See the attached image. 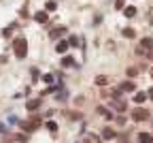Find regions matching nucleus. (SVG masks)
Masks as SVG:
<instances>
[{
    "mask_svg": "<svg viewBox=\"0 0 153 143\" xmlns=\"http://www.w3.org/2000/svg\"><path fill=\"white\" fill-rule=\"evenodd\" d=\"M13 49H15V56H17V58H26V53H28V41H26L24 36L15 38Z\"/></svg>",
    "mask_w": 153,
    "mask_h": 143,
    "instance_id": "obj_1",
    "label": "nucleus"
},
{
    "mask_svg": "<svg viewBox=\"0 0 153 143\" xmlns=\"http://www.w3.org/2000/svg\"><path fill=\"white\" fill-rule=\"evenodd\" d=\"M132 117L136 120V122H143V120L149 117V111H147V109H134V111H132Z\"/></svg>",
    "mask_w": 153,
    "mask_h": 143,
    "instance_id": "obj_2",
    "label": "nucleus"
},
{
    "mask_svg": "<svg viewBox=\"0 0 153 143\" xmlns=\"http://www.w3.org/2000/svg\"><path fill=\"white\" fill-rule=\"evenodd\" d=\"M119 92H134V84H132V81H123V84L117 88V94Z\"/></svg>",
    "mask_w": 153,
    "mask_h": 143,
    "instance_id": "obj_3",
    "label": "nucleus"
},
{
    "mask_svg": "<svg viewBox=\"0 0 153 143\" xmlns=\"http://www.w3.org/2000/svg\"><path fill=\"white\" fill-rule=\"evenodd\" d=\"M147 49H153V38H143L140 41V51H147Z\"/></svg>",
    "mask_w": 153,
    "mask_h": 143,
    "instance_id": "obj_4",
    "label": "nucleus"
},
{
    "mask_svg": "<svg viewBox=\"0 0 153 143\" xmlns=\"http://www.w3.org/2000/svg\"><path fill=\"white\" fill-rule=\"evenodd\" d=\"M68 47H70V43H66V41H60V43H57V47H55V51H57V53H66Z\"/></svg>",
    "mask_w": 153,
    "mask_h": 143,
    "instance_id": "obj_5",
    "label": "nucleus"
},
{
    "mask_svg": "<svg viewBox=\"0 0 153 143\" xmlns=\"http://www.w3.org/2000/svg\"><path fill=\"white\" fill-rule=\"evenodd\" d=\"M138 143H153V135H149V132H140V135H138Z\"/></svg>",
    "mask_w": 153,
    "mask_h": 143,
    "instance_id": "obj_6",
    "label": "nucleus"
},
{
    "mask_svg": "<svg viewBox=\"0 0 153 143\" xmlns=\"http://www.w3.org/2000/svg\"><path fill=\"white\" fill-rule=\"evenodd\" d=\"M47 17H49V15H47L45 11H38V13H34V19H36V22H41V24H45V22H47Z\"/></svg>",
    "mask_w": 153,
    "mask_h": 143,
    "instance_id": "obj_7",
    "label": "nucleus"
},
{
    "mask_svg": "<svg viewBox=\"0 0 153 143\" xmlns=\"http://www.w3.org/2000/svg\"><path fill=\"white\" fill-rule=\"evenodd\" d=\"M113 109H117V111H126V103H123V100H113Z\"/></svg>",
    "mask_w": 153,
    "mask_h": 143,
    "instance_id": "obj_8",
    "label": "nucleus"
},
{
    "mask_svg": "<svg viewBox=\"0 0 153 143\" xmlns=\"http://www.w3.org/2000/svg\"><path fill=\"white\" fill-rule=\"evenodd\" d=\"M26 107H28L30 111H32V109H38V107H41V100H28Z\"/></svg>",
    "mask_w": 153,
    "mask_h": 143,
    "instance_id": "obj_9",
    "label": "nucleus"
},
{
    "mask_svg": "<svg viewBox=\"0 0 153 143\" xmlns=\"http://www.w3.org/2000/svg\"><path fill=\"white\" fill-rule=\"evenodd\" d=\"M145 100H147V94H143V92H138L136 96H134V103H138V105H143Z\"/></svg>",
    "mask_w": 153,
    "mask_h": 143,
    "instance_id": "obj_10",
    "label": "nucleus"
},
{
    "mask_svg": "<svg viewBox=\"0 0 153 143\" xmlns=\"http://www.w3.org/2000/svg\"><path fill=\"white\" fill-rule=\"evenodd\" d=\"M98 113H100V115H104V117H108V120L113 117V113H111L106 107H98Z\"/></svg>",
    "mask_w": 153,
    "mask_h": 143,
    "instance_id": "obj_11",
    "label": "nucleus"
},
{
    "mask_svg": "<svg viewBox=\"0 0 153 143\" xmlns=\"http://www.w3.org/2000/svg\"><path fill=\"white\" fill-rule=\"evenodd\" d=\"M102 137H104V139H113V137H115V130H113V128H104V130H102Z\"/></svg>",
    "mask_w": 153,
    "mask_h": 143,
    "instance_id": "obj_12",
    "label": "nucleus"
},
{
    "mask_svg": "<svg viewBox=\"0 0 153 143\" xmlns=\"http://www.w3.org/2000/svg\"><path fill=\"white\" fill-rule=\"evenodd\" d=\"M72 64H74V60H72L70 56H64V58H62V66H72Z\"/></svg>",
    "mask_w": 153,
    "mask_h": 143,
    "instance_id": "obj_13",
    "label": "nucleus"
},
{
    "mask_svg": "<svg viewBox=\"0 0 153 143\" xmlns=\"http://www.w3.org/2000/svg\"><path fill=\"white\" fill-rule=\"evenodd\" d=\"M123 13H126V17H134V15H136V9H134V7H126Z\"/></svg>",
    "mask_w": 153,
    "mask_h": 143,
    "instance_id": "obj_14",
    "label": "nucleus"
},
{
    "mask_svg": "<svg viewBox=\"0 0 153 143\" xmlns=\"http://www.w3.org/2000/svg\"><path fill=\"white\" fill-rule=\"evenodd\" d=\"M64 32H66L64 28H57V30H53V32H51V38H57V36H62Z\"/></svg>",
    "mask_w": 153,
    "mask_h": 143,
    "instance_id": "obj_15",
    "label": "nucleus"
},
{
    "mask_svg": "<svg viewBox=\"0 0 153 143\" xmlns=\"http://www.w3.org/2000/svg\"><path fill=\"white\" fill-rule=\"evenodd\" d=\"M134 34H136V32H134V28H126V30H123V36H128V38H132Z\"/></svg>",
    "mask_w": 153,
    "mask_h": 143,
    "instance_id": "obj_16",
    "label": "nucleus"
},
{
    "mask_svg": "<svg viewBox=\"0 0 153 143\" xmlns=\"http://www.w3.org/2000/svg\"><path fill=\"white\" fill-rule=\"evenodd\" d=\"M115 9H126V2L123 0H115Z\"/></svg>",
    "mask_w": 153,
    "mask_h": 143,
    "instance_id": "obj_17",
    "label": "nucleus"
},
{
    "mask_svg": "<svg viewBox=\"0 0 153 143\" xmlns=\"http://www.w3.org/2000/svg\"><path fill=\"white\" fill-rule=\"evenodd\" d=\"M43 81L45 84H53V75H43Z\"/></svg>",
    "mask_w": 153,
    "mask_h": 143,
    "instance_id": "obj_18",
    "label": "nucleus"
},
{
    "mask_svg": "<svg viewBox=\"0 0 153 143\" xmlns=\"http://www.w3.org/2000/svg\"><path fill=\"white\" fill-rule=\"evenodd\" d=\"M47 128L55 132V130H57V124H55V122H47Z\"/></svg>",
    "mask_w": 153,
    "mask_h": 143,
    "instance_id": "obj_19",
    "label": "nucleus"
},
{
    "mask_svg": "<svg viewBox=\"0 0 153 143\" xmlns=\"http://www.w3.org/2000/svg\"><path fill=\"white\" fill-rule=\"evenodd\" d=\"M96 84H98V86H104V84H106V77H96Z\"/></svg>",
    "mask_w": 153,
    "mask_h": 143,
    "instance_id": "obj_20",
    "label": "nucleus"
},
{
    "mask_svg": "<svg viewBox=\"0 0 153 143\" xmlns=\"http://www.w3.org/2000/svg\"><path fill=\"white\" fill-rule=\"evenodd\" d=\"M68 43H70V45H79V38H76V36H70Z\"/></svg>",
    "mask_w": 153,
    "mask_h": 143,
    "instance_id": "obj_21",
    "label": "nucleus"
},
{
    "mask_svg": "<svg viewBox=\"0 0 153 143\" xmlns=\"http://www.w3.org/2000/svg\"><path fill=\"white\" fill-rule=\"evenodd\" d=\"M45 9H47V11H53V9H55V2H47Z\"/></svg>",
    "mask_w": 153,
    "mask_h": 143,
    "instance_id": "obj_22",
    "label": "nucleus"
},
{
    "mask_svg": "<svg viewBox=\"0 0 153 143\" xmlns=\"http://www.w3.org/2000/svg\"><path fill=\"white\" fill-rule=\"evenodd\" d=\"M128 75L130 77H136V68H128Z\"/></svg>",
    "mask_w": 153,
    "mask_h": 143,
    "instance_id": "obj_23",
    "label": "nucleus"
},
{
    "mask_svg": "<svg viewBox=\"0 0 153 143\" xmlns=\"http://www.w3.org/2000/svg\"><path fill=\"white\" fill-rule=\"evenodd\" d=\"M147 96H149V98H151V100H153V88H151V90H149V94H147Z\"/></svg>",
    "mask_w": 153,
    "mask_h": 143,
    "instance_id": "obj_24",
    "label": "nucleus"
},
{
    "mask_svg": "<svg viewBox=\"0 0 153 143\" xmlns=\"http://www.w3.org/2000/svg\"><path fill=\"white\" fill-rule=\"evenodd\" d=\"M0 132H4V126H2V124H0Z\"/></svg>",
    "mask_w": 153,
    "mask_h": 143,
    "instance_id": "obj_25",
    "label": "nucleus"
},
{
    "mask_svg": "<svg viewBox=\"0 0 153 143\" xmlns=\"http://www.w3.org/2000/svg\"><path fill=\"white\" fill-rule=\"evenodd\" d=\"M151 77H153V68H151Z\"/></svg>",
    "mask_w": 153,
    "mask_h": 143,
    "instance_id": "obj_26",
    "label": "nucleus"
}]
</instances>
